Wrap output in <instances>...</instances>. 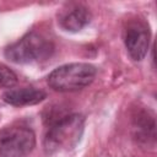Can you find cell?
<instances>
[{"instance_id": "cell-2", "label": "cell", "mask_w": 157, "mask_h": 157, "mask_svg": "<svg viewBox=\"0 0 157 157\" xmlns=\"http://www.w3.org/2000/svg\"><path fill=\"white\" fill-rule=\"evenodd\" d=\"M97 74V69L87 63L65 64L53 70L48 76V85L58 92H74L87 87Z\"/></svg>"}, {"instance_id": "cell-6", "label": "cell", "mask_w": 157, "mask_h": 157, "mask_svg": "<svg viewBox=\"0 0 157 157\" xmlns=\"http://www.w3.org/2000/svg\"><path fill=\"white\" fill-rule=\"evenodd\" d=\"M47 97L45 92L33 87H22V88H11L6 91L2 96L4 101L11 105H31L42 102Z\"/></svg>"}, {"instance_id": "cell-7", "label": "cell", "mask_w": 157, "mask_h": 157, "mask_svg": "<svg viewBox=\"0 0 157 157\" xmlns=\"http://www.w3.org/2000/svg\"><path fill=\"white\" fill-rule=\"evenodd\" d=\"M90 21H91L90 11L81 5H75L69 10H65L59 17L60 26L70 32H77L82 29L86 25L90 23Z\"/></svg>"}, {"instance_id": "cell-8", "label": "cell", "mask_w": 157, "mask_h": 157, "mask_svg": "<svg viewBox=\"0 0 157 157\" xmlns=\"http://www.w3.org/2000/svg\"><path fill=\"white\" fill-rule=\"evenodd\" d=\"M17 83V76L6 65L0 64V87L10 88Z\"/></svg>"}, {"instance_id": "cell-3", "label": "cell", "mask_w": 157, "mask_h": 157, "mask_svg": "<svg viewBox=\"0 0 157 157\" xmlns=\"http://www.w3.org/2000/svg\"><path fill=\"white\" fill-rule=\"evenodd\" d=\"M54 52L53 43L39 33L31 32L5 50V56L15 64H31L47 60Z\"/></svg>"}, {"instance_id": "cell-4", "label": "cell", "mask_w": 157, "mask_h": 157, "mask_svg": "<svg viewBox=\"0 0 157 157\" xmlns=\"http://www.w3.org/2000/svg\"><path fill=\"white\" fill-rule=\"evenodd\" d=\"M36 145L34 132L26 126H7L0 130V157H22Z\"/></svg>"}, {"instance_id": "cell-5", "label": "cell", "mask_w": 157, "mask_h": 157, "mask_svg": "<svg viewBox=\"0 0 157 157\" xmlns=\"http://www.w3.org/2000/svg\"><path fill=\"white\" fill-rule=\"evenodd\" d=\"M150 32L145 25L132 23L126 28L125 32V47L129 55L136 60H142L148 50Z\"/></svg>"}, {"instance_id": "cell-1", "label": "cell", "mask_w": 157, "mask_h": 157, "mask_svg": "<svg viewBox=\"0 0 157 157\" xmlns=\"http://www.w3.org/2000/svg\"><path fill=\"white\" fill-rule=\"evenodd\" d=\"M85 118L74 113L59 118L49 128L44 137V148L47 153H58L74 148L83 132Z\"/></svg>"}]
</instances>
